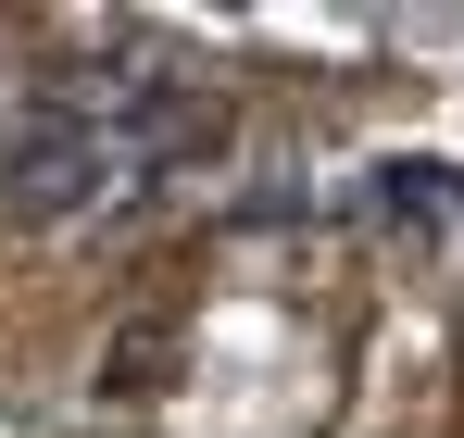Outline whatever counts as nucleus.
<instances>
[{
    "mask_svg": "<svg viewBox=\"0 0 464 438\" xmlns=\"http://www.w3.org/2000/svg\"><path fill=\"white\" fill-rule=\"evenodd\" d=\"M113 188H126V163H113V126H101L88 88L38 75V88L0 100V214L13 225H76Z\"/></svg>",
    "mask_w": 464,
    "mask_h": 438,
    "instance_id": "obj_1",
    "label": "nucleus"
}]
</instances>
